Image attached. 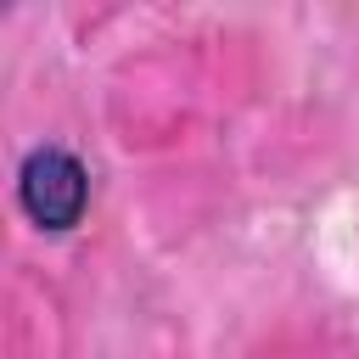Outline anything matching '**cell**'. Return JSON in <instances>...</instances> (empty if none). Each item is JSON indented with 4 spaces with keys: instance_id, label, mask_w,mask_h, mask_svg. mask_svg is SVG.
<instances>
[{
    "instance_id": "cell-1",
    "label": "cell",
    "mask_w": 359,
    "mask_h": 359,
    "mask_svg": "<svg viewBox=\"0 0 359 359\" xmlns=\"http://www.w3.org/2000/svg\"><path fill=\"white\" fill-rule=\"evenodd\" d=\"M17 202L39 230H73L90 202V168L67 146H34L17 168Z\"/></svg>"
}]
</instances>
